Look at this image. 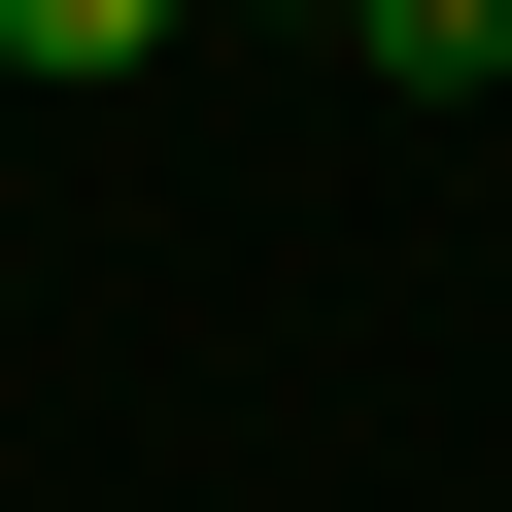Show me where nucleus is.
Masks as SVG:
<instances>
[{"mask_svg": "<svg viewBox=\"0 0 512 512\" xmlns=\"http://www.w3.org/2000/svg\"><path fill=\"white\" fill-rule=\"evenodd\" d=\"M239 35H342V0H239Z\"/></svg>", "mask_w": 512, "mask_h": 512, "instance_id": "obj_3", "label": "nucleus"}, {"mask_svg": "<svg viewBox=\"0 0 512 512\" xmlns=\"http://www.w3.org/2000/svg\"><path fill=\"white\" fill-rule=\"evenodd\" d=\"M0 69H171V0H0Z\"/></svg>", "mask_w": 512, "mask_h": 512, "instance_id": "obj_2", "label": "nucleus"}, {"mask_svg": "<svg viewBox=\"0 0 512 512\" xmlns=\"http://www.w3.org/2000/svg\"><path fill=\"white\" fill-rule=\"evenodd\" d=\"M342 69H410V103H478V69H512V0H342Z\"/></svg>", "mask_w": 512, "mask_h": 512, "instance_id": "obj_1", "label": "nucleus"}]
</instances>
